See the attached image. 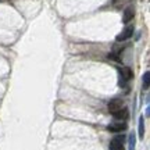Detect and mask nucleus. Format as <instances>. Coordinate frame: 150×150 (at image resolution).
Here are the masks:
<instances>
[{
    "mask_svg": "<svg viewBox=\"0 0 150 150\" xmlns=\"http://www.w3.org/2000/svg\"><path fill=\"white\" fill-rule=\"evenodd\" d=\"M111 115L114 118H117V120H127V118L129 117V111H128V108L122 106V107L120 108V110L111 112Z\"/></svg>",
    "mask_w": 150,
    "mask_h": 150,
    "instance_id": "423d86ee",
    "label": "nucleus"
},
{
    "mask_svg": "<svg viewBox=\"0 0 150 150\" xmlns=\"http://www.w3.org/2000/svg\"><path fill=\"white\" fill-rule=\"evenodd\" d=\"M108 59H110V60H114V61H117V63H120V61H121V59L118 57L117 54H114V53H110V54H108Z\"/></svg>",
    "mask_w": 150,
    "mask_h": 150,
    "instance_id": "9b49d317",
    "label": "nucleus"
},
{
    "mask_svg": "<svg viewBox=\"0 0 150 150\" xmlns=\"http://www.w3.org/2000/svg\"><path fill=\"white\" fill-rule=\"evenodd\" d=\"M138 134H139L140 139H143V136H145V120H143V115L139 118V128H138Z\"/></svg>",
    "mask_w": 150,
    "mask_h": 150,
    "instance_id": "6e6552de",
    "label": "nucleus"
},
{
    "mask_svg": "<svg viewBox=\"0 0 150 150\" xmlns=\"http://www.w3.org/2000/svg\"><path fill=\"white\" fill-rule=\"evenodd\" d=\"M125 135H117L114 136L110 142V150H124V143H125Z\"/></svg>",
    "mask_w": 150,
    "mask_h": 150,
    "instance_id": "f257e3e1",
    "label": "nucleus"
},
{
    "mask_svg": "<svg viewBox=\"0 0 150 150\" xmlns=\"http://www.w3.org/2000/svg\"><path fill=\"white\" fill-rule=\"evenodd\" d=\"M122 106H124V102L121 100V99H112V100H110V102H108V104H107L108 111H110V112L117 111V110H120Z\"/></svg>",
    "mask_w": 150,
    "mask_h": 150,
    "instance_id": "39448f33",
    "label": "nucleus"
},
{
    "mask_svg": "<svg viewBox=\"0 0 150 150\" xmlns=\"http://www.w3.org/2000/svg\"><path fill=\"white\" fill-rule=\"evenodd\" d=\"M132 18H134V8H132V7L125 8V11H124V17H122L124 24H128V22L131 21Z\"/></svg>",
    "mask_w": 150,
    "mask_h": 150,
    "instance_id": "0eeeda50",
    "label": "nucleus"
},
{
    "mask_svg": "<svg viewBox=\"0 0 150 150\" xmlns=\"http://www.w3.org/2000/svg\"><path fill=\"white\" fill-rule=\"evenodd\" d=\"M132 78V71L128 67H124L120 70V86H125V83Z\"/></svg>",
    "mask_w": 150,
    "mask_h": 150,
    "instance_id": "f03ea898",
    "label": "nucleus"
},
{
    "mask_svg": "<svg viewBox=\"0 0 150 150\" xmlns=\"http://www.w3.org/2000/svg\"><path fill=\"white\" fill-rule=\"evenodd\" d=\"M150 86V72L146 71L143 74V89H149Z\"/></svg>",
    "mask_w": 150,
    "mask_h": 150,
    "instance_id": "1a4fd4ad",
    "label": "nucleus"
},
{
    "mask_svg": "<svg viewBox=\"0 0 150 150\" xmlns=\"http://www.w3.org/2000/svg\"><path fill=\"white\" fill-rule=\"evenodd\" d=\"M135 143H136L135 134H131L129 135V150H135Z\"/></svg>",
    "mask_w": 150,
    "mask_h": 150,
    "instance_id": "9d476101",
    "label": "nucleus"
},
{
    "mask_svg": "<svg viewBox=\"0 0 150 150\" xmlns=\"http://www.w3.org/2000/svg\"><path fill=\"white\" fill-rule=\"evenodd\" d=\"M132 33H134V27L128 25V27L124 28V31L117 36V40L118 42H124V40H127V39H129V38L132 36Z\"/></svg>",
    "mask_w": 150,
    "mask_h": 150,
    "instance_id": "7ed1b4c3",
    "label": "nucleus"
},
{
    "mask_svg": "<svg viewBox=\"0 0 150 150\" xmlns=\"http://www.w3.org/2000/svg\"><path fill=\"white\" fill-rule=\"evenodd\" d=\"M127 128H128L127 122H112V124H108L107 127V129L110 132H122Z\"/></svg>",
    "mask_w": 150,
    "mask_h": 150,
    "instance_id": "20e7f679",
    "label": "nucleus"
}]
</instances>
